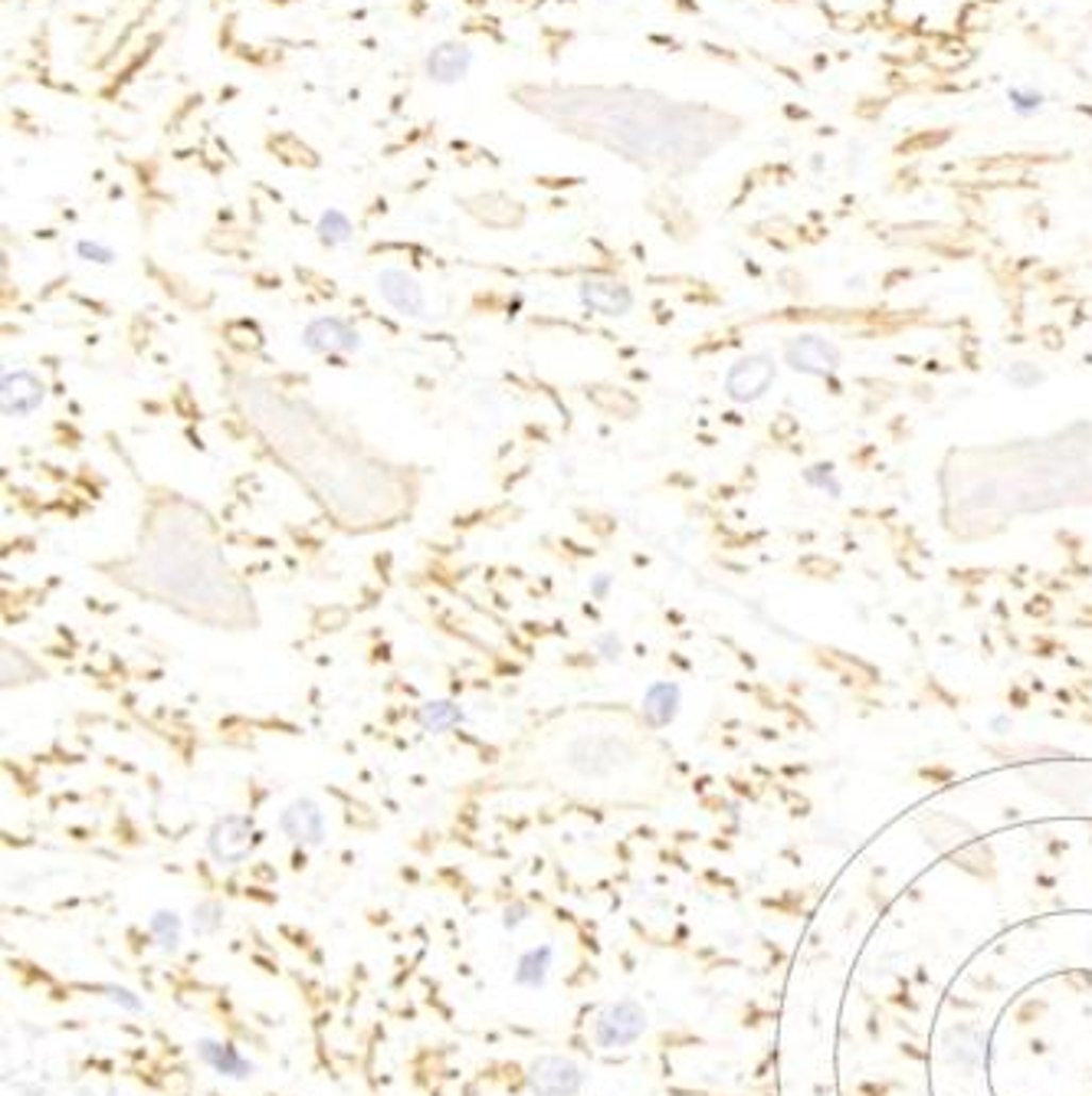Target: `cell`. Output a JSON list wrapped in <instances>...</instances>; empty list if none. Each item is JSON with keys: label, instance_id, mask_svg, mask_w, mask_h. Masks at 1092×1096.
Wrapping results in <instances>:
<instances>
[{"label": "cell", "instance_id": "e0dca14e", "mask_svg": "<svg viewBox=\"0 0 1092 1096\" xmlns=\"http://www.w3.org/2000/svg\"><path fill=\"white\" fill-rule=\"evenodd\" d=\"M316 234H319V243L322 247H341L351 240V234H355V226H351L348 214H341L338 207H329L319 223H316Z\"/></svg>", "mask_w": 1092, "mask_h": 1096}, {"label": "cell", "instance_id": "6da1fadb", "mask_svg": "<svg viewBox=\"0 0 1092 1096\" xmlns=\"http://www.w3.org/2000/svg\"><path fill=\"white\" fill-rule=\"evenodd\" d=\"M646 1031V1011L637 1001H617L604 1008L594 1022V1041L598 1047H627Z\"/></svg>", "mask_w": 1092, "mask_h": 1096}, {"label": "cell", "instance_id": "603a6c76", "mask_svg": "<svg viewBox=\"0 0 1092 1096\" xmlns=\"http://www.w3.org/2000/svg\"><path fill=\"white\" fill-rule=\"evenodd\" d=\"M105 995L115 1001V1005H122L125 1011H141V1001L129 992V989H115V985H105Z\"/></svg>", "mask_w": 1092, "mask_h": 1096}, {"label": "cell", "instance_id": "ba28073f", "mask_svg": "<svg viewBox=\"0 0 1092 1096\" xmlns=\"http://www.w3.org/2000/svg\"><path fill=\"white\" fill-rule=\"evenodd\" d=\"M47 398V385L40 382V374H33L27 368L7 371L4 388H0V401H4V418H30L33 410H40Z\"/></svg>", "mask_w": 1092, "mask_h": 1096}, {"label": "cell", "instance_id": "5b68a950", "mask_svg": "<svg viewBox=\"0 0 1092 1096\" xmlns=\"http://www.w3.org/2000/svg\"><path fill=\"white\" fill-rule=\"evenodd\" d=\"M774 382V361L768 355H749L738 358L725 374V394L738 404L758 401Z\"/></svg>", "mask_w": 1092, "mask_h": 1096}, {"label": "cell", "instance_id": "d6986e66", "mask_svg": "<svg viewBox=\"0 0 1092 1096\" xmlns=\"http://www.w3.org/2000/svg\"><path fill=\"white\" fill-rule=\"evenodd\" d=\"M223 926V906L207 899L194 906V932H217Z\"/></svg>", "mask_w": 1092, "mask_h": 1096}, {"label": "cell", "instance_id": "277c9868", "mask_svg": "<svg viewBox=\"0 0 1092 1096\" xmlns=\"http://www.w3.org/2000/svg\"><path fill=\"white\" fill-rule=\"evenodd\" d=\"M377 292L381 299L391 306L394 313L407 316V319H423L426 316V292L420 286V280L401 267H387L377 273Z\"/></svg>", "mask_w": 1092, "mask_h": 1096}, {"label": "cell", "instance_id": "9a60e30c", "mask_svg": "<svg viewBox=\"0 0 1092 1096\" xmlns=\"http://www.w3.org/2000/svg\"><path fill=\"white\" fill-rule=\"evenodd\" d=\"M555 962V949L552 946H535L528 949L519 965H516V985L522 989H538L544 985V978H549V968Z\"/></svg>", "mask_w": 1092, "mask_h": 1096}, {"label": "cell", "instance_id": "9c48e42d", "mask_svg": "<svg viewBox=\"0 0 1092 1096\" xmlns=\"http://www.w3.org/2000/svg\"><path fill=\"white\" fill-rule=\"evenodd\" d=\"M473 50L459 44V40H443L437 44L431 53H426L423 60V72H426V80L437 83V86H456L463 83L466 75H470L473 69Z\"/></svg>", "mask_w": 1092, "mask_h": 1096}, {"label": "cell", "instance_id": "3957f363", "mask_svg": "<svg viewBox=\"0 0 1092 1096\" xmlns=\"http://www.w3.org/2000/svg\"><path fill=\"white\" fill-rule=\"evenodd\" d=\"M528 1086L535 1096H577L584 1086V1074L568 1057H538L528 1067Z\"/></svg>", "mask_w": 1092, "mask_h": 1096}, {"label": "cell", "instance_id": "4fadbf2b", "mask_svg": "<svg viewBox=\"0 0 1092 1096\" xmlns=\"http://www.w3.org/2000/svg\"><path fill=\"white\" fill-rule=\"evenodd\" d=\"M198 1053H201V1061L207 1067H214L220 1077H233V1080H247L253 1077V1064L247 1061V1057L233 1047V1044H220V1041H201L198 1044Z\"/></svg>", "mask_w": 1092, "mask_h": 1096}, {"label": "cell", "instance_id": "8fae6325", "mask_svg": "<svg viewBox=\"0 0 1092 1096\" xmlns=\"http://www.w3.org/2000/svg\"><path fill=\"white\" fill-rule=\"evenodd\" d=\"M280 827L283 834L296 844H312L319 847L325 841V814L322 808L312 798H299L292 802L283 814H280Z\"/></svg>", "mask_w": 1092, "mask_h": 1096}, {"label": "cell", "instance_id": "7a4b0ae2", "mask_svg": "<svg viewBox=\"0 0 1092 1096\" xmlns=\"http://www.w3.org/2000/svg\"><path fill=\"white\" fill-rule=\"evenodd\" d=\"M302 349L312 355H348L362 349V335L338 316H319L302 328Z\"/></svg>", "mask_w": 1092, "mask_h": 1096}, {"label": "cell", "instance_id": "d4e9b609", "mask_svg": "<svg viewBox=\"0 0 1092 1096\" xmlns=\"http://www.w3.org/2000/svg\"><path fill=\"white\" fill-rule=\"evenodd\" d=\"M525 920V910H522V906H516V910H509V913H505V926H509V929H516L519 923Z\"/></svg>", "mask_w": 1092, "mask_h": 1096}, {"label": "cell", "instance_id": "30bf717a", "mask_svg": "<svg viewBox=\"0 0 1092 1096\" xmlns=\"http://www.w3.org/2000/svg\"><path fill=\"white\" fill-rule=\"evenodd\" d=\"M785 358L794 371H804V374H830L840 365L837 345H830L827 338H817V335L791 338L788 349H785Z\"/></svg>", "mask_w": 1092, "mask_h": 1096}, {"label": "cell", "instance_id": "2e32d148", "mask_svg": "<svg viewBox=\"0 0 1092 1096\" xmlns=\"http://www.w3.org/2000/svg\"><path fill=\"white\" fill-rule=\"evenodd\" d=\"M1007 105H1010L1013 116L1027 122V119H1037L1046 108V92L1034 83H1013V86H1007Z\"/></svg>", "mask_w": 1092, "mask_h": 1096}, {"label": "cell", "instance_id": "ac0fdd59", "mask_svg": "<svg viewBox=\"0 0 1092 1096\" xmlns=\"http://www.w3.org/2000/svg\"><path fill=\"white\" fill-rule=\"evenodd\" d=\"M148 929L151 935L158 939V946L165 952H174L178 949V942H181V916L171 913V910H158L151 920H148Z\"/></svg>", "mask_w": 1092, "mask_h": 1096}, {"label": "cell", "instance_id": "ffe728a7", "mask_svg": "<svg viewBox=\"0 0 1092 1096\" xmlns=\"http://www.w3.org/2000/svg\"><path fill=\"white\" fill-rule=\"evenodd\" d=\"M75 256L86 259V263H96V267H112V263L119 259L108 243H99V240H80L75 243Z\"/></svg>", "mask_w": 1092, "mask_h": 1096}, {"label": "cell", "instance_id": "52a82bcc", "mask_svg": "<svg viewBox=\"0 0 1092 1096\" xmlns=\"http://www.w3.org/2000/svg\"><path fill=\"white\" fill-rule=\"evenodd\" d=\"M577 302L588 313L607 316V319H620L634 309V292L631 286H623L620 280H607V276H591L577 286Z\"/></svg>", "mask_w": 1092, "mask_h": 1096}, {"label": "cell", "instance_id": "5bb4252c", "mask_svg": "<svg viewBox=\"0 0 1092 1096\" xmlns=\"http://www.w3.org/2000/svg\"><path fill=\"white\" fill-rule=\"evenodd\" d=\"M466 720V712L453 703V699H431L417 709V723L426 732H450Z\"/></svg>", "mask_w": 1092, "mask_h": 1096}, {"label": "cell", "instance_id": "8992f818", "mask_svg": "<svg viewBox=\"0 0 1092 1096\" xmlns=\"http://www.w3.org/2000/svg\"><path fill=\"white\" fill-rule=\"evenodd\" d=\"M253 844H256L253 821L240 817V814L220 817L211 827V838H207V847H211L214 860H220V863H240L253 850Z\"/></svg>", "mask_w": 1092, "mask_h": 1096}, {"label": "cell", "instance_id": "cb8c5ba5", "mask_svg": "<svg viewBox=\"0 0 1092 1096\" xmlns=\"http://www.w3.org/2000/svg\"><path fill=\"white\" fill-rule=\"evenodd\" d=\"M610 588H614V578H610L607 572H601V575H591V581H588V591H591V597H594V601H607Z\"/></svg>", "mask_w": 1092, "mask_h": 1096}, {"label": "cell", "instance_id": "44dd1931", "mask_svg": "<svg viewBox=\"0 0 1092 1096\" xmlns=\"http://www.w3.org/2000/svg\"><path fill=\"white\" fill-rule=\"evenodd\" d=\"M594 651H598V657H601V660H607V663H617V660L623 657V640H620L614 630H604V634H598V637H594Z\"/></svg>", "mask_w": 1092, "mask_h": 1096}, {"label": "cell", "instance_id": "7402d4cb", "mask_svg": "<svg viewBox=\"0 0 1092 1096\" xmlns=\"http://www.w3.org/2000/svg\"><path fill=\"white\" fill-rule=\"evenodd\" d=\"M804 479H807L810 486L830 489L834 496H840V483H834V467H830V463H827V467H813V470H807V473H804Z\"/></svg>", "mask_w": 1092, "mask_h": 1096}, {"label": "cell", "instance_id": "7c38bea8", "mask_svg": "<svg viewBox=\"0 0 1092 1096\" xmlns=\"http://www.w3.org/2000/svg\"><path fill=\"white\" fill-rule=\"evenodd\" d=\"M643 723L650 729H662V726H670L676 720V712H679V687L676 684H667V679H659V684H653L646 693H643Z\"/></svg>", "mask_w": 1092, "mask_h": 1096}]
</instances>
